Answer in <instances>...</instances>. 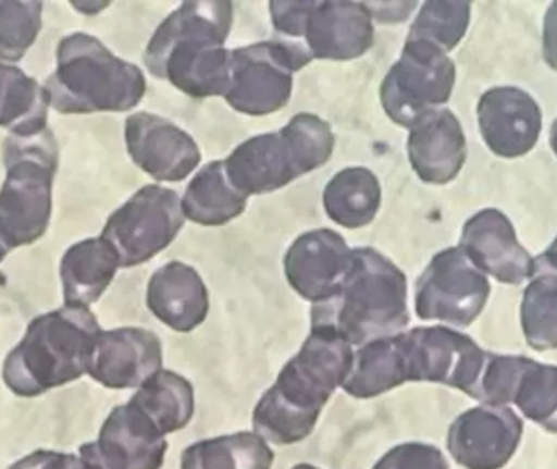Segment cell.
Returning a JSON list of instances; mask_svg holds the SVG:
<instances>
[{"mask_svg": "<svg viewBox=\"0 0 557 469\" xmlns=\"http://www.w3.org/2000/svg\"><path fill=\"white\" fill-rule=\"evenodd\" d=\"M234 7L227 0L185 2L163 20L146 49L147 67L195 98L225 97L231 75Z\"/></svg>", "mask_w": 557, "mask_h": 469, "instance_id": "6da1fadb", "label": "cell"}, {"mask_svg": "<svg viewBox=\"0 0 557 469\" xmlns=\"http://www.w3.org/2000/svg\"><path fill=\"white\" fill-rule=\"evenodd\" d=\"M354 350L326 331L311 330L297 356L278 373L253 411V429L267 442L294 445L313 432L321 411L337 388H343Z\"/></svg>", "mask_w": 557, "mask_h": 469, "instance_id": "7a4b0ae2", "label": "cell"}, {"mask_svg": "<svg viewBox=\"0 0 557 469\" xmlns=\"http://www.w3.org/2000/svg\"><path fill=\"white\" fill-rule=\"evenodd\" d=\"M408 323L406 275L369 246L352 249L343 284L311 307V330L326 331L352 347L403 333Z\"/></svg>", "mask_w": 557, "mask_h": 469, "instance_id": "3957f363", "label": "cell"}, {"mask_svg": "<svg viewBox=\"0 0 557 469\" xmlns=\"http://www.w3.org/2000/svg\"><path fill=\"white\" fill-rule=\"evenodd\" d=\"M100 333L87 307L64 305L39 314L3 362L7 388L22 398H35L82 379L88 373Z\"/></svg>", "mask_w": 557, "mask_h": 469, "instance_id": "277c9868", "label": "cell"}, {"mask_svg": "<svg viewBox=\"0 0 557 469\" xmlns=\"http://www.w3.org/2000/svg\"><path fill=\"white\" fill-rule=\"evenodd\" d=\"M146 88V75L137 65L87 33L62 38L58 67L42 85L49 107L62 114L123 113L139 104Z\"/></svg>", "mask_w": 557, "mask_h": 469, "instance_id": "5b68a950", "label": "cell"}, {"mask_svg": "<svg viewBox=\"0 0 557 469\" xmlns=\"http://www.w3.org/2000/svg\"><path fill=\"white\" fill-rule=\"evenodd\" d=\"M330 124L310 113L292 118L281 131L251 137L227 160L225 172L242 195L277 192L288 183L323 166L333 156Z\"/></svg>", "mask_w": 557, "mask_h": 469, "instance_id": "8992f818", "label": "cell"}, {"mask_svg": "<svg viewBox=\"0 0 557 469\" xmlns=\"http://www.w3.org/2000/svg\"><path fill=\"white\" fill-rule=\"evenodd\" d=\"M7 176L0 188V239L10 249L32 245L48 231L59 149L51 129L9 134L3 143Z\"/></svg>", "mask_w": 557, "mask_h": 469, "instance_id": "52a82bcc", "label": "cell"}, {"mask_svg": "<svg viewBox=\"0 0 557 469\" xmlns=\"http://www.w3.org/2000/svg\"><path fill=\"white\" fill-rule=\"evenodd\" d=\"M313 61L301 42L271 39L231 51L225 100L250 116L276 113L288 103L295 72Z\"/></svg>", "mask_w": 557, "mask_h": 469, "instance_id": "ba28073f", "label": "cell"}, {"mask_svg": "<svg viewBox=\"0 0 557 469\" xmlns=\"http://www.w3.org/2000/svg\"><path fill=\"white\" fill-rule=\"evenodd\" d=\"M403 382H432L473 398L487 354L467 334L447 326L414 328L395 334Z\"/></svg>", "mask_w": 557, "mask_h": 469, "instance_id": "9c48e42d", "label": "cell"}, {"mask_svg": "<svg viewBox=\"0 0 557 469\" xmlns=\"http://www.w3.org/2000/svg\"><path fill=\"white\" fill-rule=\"evenodd\" d=\"M457 69L447 52L424 41H406L401 58L380 90L383 110L393 123L411 127L450 100Z\"/></svg>", "mask_w": 557, "mask_h": 469, "instance_id": "30bf717a", "label": "cell"}, {"mask_svg": "<svg viewBox=\"0 0 557 469\" xmlns=\"http://www.w3.org/2000/svg\"><path fill=\"white\" fill-rule=\"evenodd\" d=\"M185 224L182 199L173 189L149 185L108 219L103 236L120 258L134 268L172 245Z\"/></svg>", "mask_w": 557, "mask_h": 469, "instance_id": "8fae6325", "label": "cell"}, {"mask_svg": "<svg viewBox=\"0 0 557 469\" xmlns=\"http://www.w3.org/2000/svg\"><path fill=\"white\" fill-rule=\"evenodd\" d=\"M491 284L467 255L447 248L434 256L416 284V313L421 320L467 328L486 307Z\"/></svg>", "mask_w": 557, "mask_h": 469, "instance_id": "7c38bea8", "label": "cell"}, {"mask_svg": "<svg viewBox=\"0 0 557 469\" xmlns=\"http://www.w3.org/2000/svg\"><path fill=\"white\" fill-rule=\"evenodd\" d=\"M474 399L486 406L516 405L520 415L557 434V367L519 356H490Z\"/></svg>", "mask_w": 557, "mask_h": 469, "instance_id": "4fadbf2b", "label": "cell"}, {"mask_svg": "<svg viewBox=\"0 0 557 469\" xmlns=\"http://www.w3.org/2000/svg\"><path fill=\"white\" fill-rule=\"evenodd\" d=\"M166 451L165 435L126 403L110 412L97 441L82 445L78 455L98 469H160Z\"/></svg>", "mask_w": 557, "mask_h": 469, "instance_id": "5bb4252c", "label": "cell"}, {"mask_svg": "<svg viewBox=\"0 0 557 469\" xmlns=\"http://www.w3.org/2000/svg\"><path fill=\"white\" fill-rule=\"evenodd\" d=\"M523 422L509 406H478L448 431L447 447L467 469H503L522 441Z\"/></svg>", "mask_w": 557, "mask_h": 469, "instance_id": "9a60e30c", "label": "cell"}, {"mask_svg": "<svg viewBox=\"0 0 557 469\" xmlns=\"http://www.w3.org/2000/svg\"><path fill=\"white\" fill-rule=\"evenodd\" d=\"M124 137L133 162L157 182H182L201 162L196 140L157 114L136 113L127 118Z\"/></svg>", "mask_w": 557, "mask_h": 469, "instance_id": "2e32d148", "label": "cell"}, {"mask_svg": "<svg viewBox=\"0 0 557 469\" xmlns=\"http://www.w3.org/2000/svg\"><path fill=\"white\" fill-rule=\"evenodd\" d=\"M162 366V343L156 333L144 328H117L98 334L87 375L104 388H139Z\"/></svg>", "mask_w": 557, "mask_h": 469, "instance_id": "e0dca14e", "label": "cell"}, {"mask_svg": "<svg viewBox=\"0 0 557 469\" xmlns=\"http://www.w3.org/2000/svg\"><path fill=\"white\" fill-rule=\"evenodd\" d=\"M372 18L367 3L310 0L300 42L313 59L350 61L372 48Z\"/></svg>", "mask_w": 557, "mask_h": 469, "instance_id": "ac0fdd59", "label": "cell"}, {"mask_svg": "<svg viewBox=\"0 0 557 469\" xmlns=\"http://www.w3.org/2000/svg\"><path fill=\"white\" fill-rule=\"evenodd\" d=\"M352 262V248L330 229L298 236L287 255L284 268L288 284L305 300H327L346 279Z\"/></svg>", "mask_w": 557, "mask_h": 469, "instance_id": "d6986e66", "label": "cell"}, {"mask_svg": "<svg viewBox=\"0 0 557 469\" xmlns=\"http://www.w3.org/2000/svg\"><path fill=\"white\" fill-rule=\"evenodd\" d=\"M460 249L484 274L520 285L535 275V259L520 245L516 229L497 209H484L465 224Z\"/></svg>", "mask_w": 557, "mask_h": 469, "instance_id": "ffe728a7", "label": "cell"}, {"mask_svg": "<svg viewBox=\"0 0 557 469\" xmlns=\"http://www.w3.org/2000/svg\"><path fill=\"white\" fill-rule=\"evenodd\" d=\"M484 143L504 159H517L536 146L542 133V110L532 95L516 87L487 90L478 104Z\"/></svg>", "mask_w": 557, "mask_h": 469, "instance_id": "44dd1931", "label": "cell"}, {"mask_svg": "<svg viewBox=\"0 0 557 469\" xmlns=\"http://www.w3.org/2000/svg\"><path fill=\"white\" fill-rule=\"evenodd\" d=\"M409 162L429 185H447L467 160L463 127L447 108H438L409 127Z\"/></svg>", "mask_w": 557, "mask_h": 469, "instance_id": "7402d4cb", "label": "cell"}, {"mask_svg": "<svg viewBox=\"0 0 557 469\" xmlns=\"http://www.w3.org/2000/svg\"><path fill=\"white\" fill-rule=\"evenodd\" d=\"M147 307L166 326L188 333L201 326L208 317V288L195 268L172 261L150 277Z\"/></svg>", "mask_w": 557, "mask_h": 469, "instance_id": "603a6c76", "label": "cell"}, {"mask_svg": "<svg viewBox=\"0 0 557 469\" xmlns=\"http://www.w3.org/2000/svg\"><path fill=\"white\" fill-rule=\"evenodd\" d=\"M120 268L116 251L103 236L72 245L61 261L65 305L90 307L110 287Z\"/></svg>", "mask_w": 557, "mask_h": 469, "instance_id": "cb8c5ba5", "label": "cell"}, {"mask_svg": "<svg viewBox=\"0 0 557 469\" xmlns=\"http://www.w3.org/2000/svg\"><path fill=\"white\" fill-rule=\"evenodd\" d=\"M248 196L242 195L225 172L224 160L209 163L193 178L182 199L185 218L199 225L218 227L244 214Z\"/></svg>", "mask_w": 557, "mask_h": 469, "instance_id": "d4e9b609", "label": "cell"}, {"mask_svg": "<svg viewBox=\"0 0 557 469\" xmlns=\"http://www.w3.org/2000/svg\"><path fill=\"white\" fill-rule=\"evenodd\" d=\"M163 435L182 431L195 415V390L185 377L160 370L139 386L131 402Z\"/></svg>", "mask_w": 557, "mask_h": 469, "instance_id": "484cf974", "label": "cell"}, {"mask_svg": "<svg viewBox=\"0 0 557 469\" xmlns=\"http://www.w3.org/2000/svg\"><path fill=\"white\" fill-rule=\"evenodd\" d=\"M323 205L327 218L341 227H366L382 205V188L370 170L354 166L337 173L327 183Z\"/></svg>", "mask_w": 557, "mask_h": 469, "instance_id": "4316f807", "label": "cell"}, {"mask_svg": "<svg viewBox=\"0 0 557 469\" xmlns=\"http://www.w3.org/2000/svg\"><path fill=\"white\" fill-rule=\"evenodd\" d=\"M48 98L35 78L0 62V127L15 136H33L48 127Z\"/></svg>", "mask_w": 557, "mask_h": 469, "instance_id": "83f0119b", "label": "cell"}, {"mask_svg": "<svg viewBox=\"0 0 557 469\" xmlns=\"http://www.w3.org/2000/svg\"><path fill=\"white\" fill-rule=\"evenodd\" d=\"M274 452L257 432H237L189 445L182 469H271Z\"/></svg>", "mask_w": 557, "mask_h": 469, "instance_id": "f1b7e54d", "label": "cell"}, {"mask_svg": "<svg viewBox=\"0 0 557 469\" xmlns=\"http://www.w3.org/2000/svg\"><path fill=\"white\" fill-rule=\"evenodd\" d=\"M523 334L536 350L557 349V274H536L523 294Z\"/></svg>", "mask_w": 557, "mask_h": 469, "instance_id": "f546056e", "label": "cell"}, {"mask_svg": "<svg viewBox=\"0 0 557 469\" xmlns=\"http://www.w3.org/2000/svg\"><path fill=\"white\" fill-rule=\"evenodd\" d=\"M470 2L431 0L422 5L412 23L408 41H424L444 52L451 51L470 25Z\"/></svg>", "mask_w": 557, "mask_h": 469, "instance_id": "4dcf8cb0", "label": "cell"}, {"mask_svg": "<svg viewBox=\"0 0 557 469\" xmlns=\"http://www.w3.org/2000/svg\"><path fill=\"white\" fill-rule=\"evenodd\" d=\"M41 2L0 0V59L18 62L41 29Z\"/></svg>", "mask_w": 557, "mask_h": 469, "instance_id": "1f68e13d", "label": "cell"}, {"mask_svg": "<svg viewBox=\"0 0 557 469\" xmlns=\"http://www.w3.org/2000/svg\"><path fill=\"white\" fill-rule=\"evenodd\" d=\"M373 469H450L447 458L434 445L409 442L392 448Z\"/></svg>", "mask_w": 557, "mask_h": 469, "instance_id": "d6a6232c", "label": "cell"}, {"mask_svg": "<svg viewBox=\"0 0 557 469\" xmlns=\"http://www.w3.org/2000/svg\"><path fill=\"white\" fill-rule=\"evenodd\" d=\"M543 58L549 67L557 71V2L549 5L543 26Z\"/></svg>", "mask_w": 557, "mask_h": 469, "instance_id": "836d02e7", "label": "cell"}, {"mask_svg": "<svg viewBox=\"0 0 557 469\" xmlns=\"http://www.w3.org/2000/svg\"><path fill=\"white\" fill-rule=\"evenodd\" d=\"M45 469H98L94 465L88 464L87 460L81 457V455L74 454H59L54 452L51 460L48 461Z\"/></svg>", "mask_w": 557, "mask_h": 469, "instance_id": "e575fe53", "label": "cell"}, {"mask_svg": "<svg viewBox=\"0 0 557 469\" xmlns=\"http://www.w3.org/2000/svg\"><path fill=\"white\" fill-rule=\"evenodd\" d=\"M543 272L557 274V238L542 256L535 259V275Z\"/></svg>", "mask_w": 557, "mask_h": 469, "instance_id": "d590c367", "label": "cell"}, {"mask_svg": "<svg viewBox=\"0 0 557 469\" xmlns=\"http://www.w3.org/2000/svg\"><path fill=\"white\" fill-rule=\"evenodd\" d=\"M52 454H54V452L51 451L33 452L28 457L16 461V464L12 465L9 469H45L48 461L51 460Z\"/></svg>", "mask_w": 557, "mask_h": 469, "instance_id": "8d00e7d4", "label": "cell"}, {"mask_svg": "<svg viewBox=\"0 0 557 469\" xmlns=\"http://www.w3.org/2000/svg\"><path fill=\"white\" fill-rule=\"evenodd\" d=\"M72 5L78 10V12L84 13V15H95V13L100 12V10L107 9L110 3L108 2H72Z\"/></svg>", "mask_w": 557, "mask_h": 469, "instance_id": "74e56055", "label": "cell"}, {"mask_svg": "<svg viewBox=\"0 0 557 469\" xmlns=\"http://www.w3.org/2000/svg\"><path fill=\"white\" fill-rule=\"evenodd\" d=\"M552 147L557 156V120L555 121V124H553L552 127Z\"/></svg>", "mask_w": 557, "mask_h": 469, "instance_id": "f35d334b", "label": "cell"}, {"mask_svg": "<svg viewBox=\"0 0 557 469\" xmlns=\"http://www.w3.org/2000/svg\"><path fill=\"white\" fill-rule=\"evenodd\" d=\"M10 248L5 245V243L0 239V262L5 259V256L9 255Z\"/></svg>", "mask_w": 557, "mask_h": 469, "instance_id": "ab89813d", "label": "cell"}, {"mask_svg": "<svg viewBox=\"0 0 557 469\" xmlns=\"http://www.w3.org/2000/svg\"><path fill=\"white\" fill-rule=\"evenodd\" d=\"M290 469H320V468L313 467V465L300 464V465H295V467L290 468Z\"/></svg>", "mask_w": 557, "mask_h": 469, "instance_id": "60d3db41", "label": "cell"}]
</instances>
